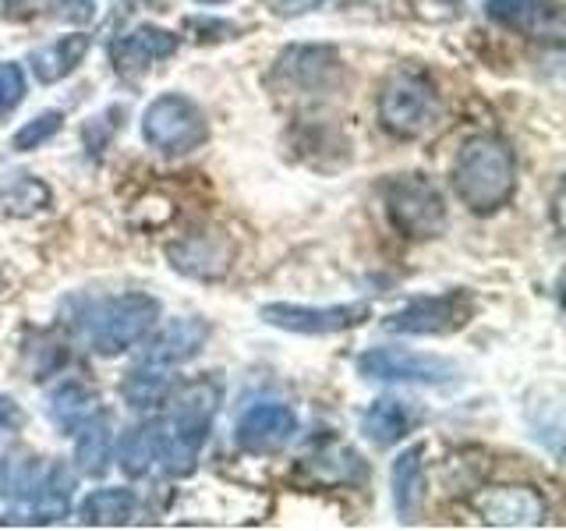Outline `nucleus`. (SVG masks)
<instances>
[{
	"instance_id": "nucleus-14",
	"label": "nucleus",
	"mask_w": 566,
	"mask_h": 531,
	"mask_svg": "<svg viewBox=\"0 0 566 531\" xmlns=\"http://www.w3.org/2000/svg\"><path fill=\"white\" fill-rule=\"evenodd\" d=\"M209 341V323L202 319H174L170 326L159 330L153 341L142 351V365H156V368H177L191 362Z\"/></svg>"
},
{
	"instance_id": "nucleus-9",
	"label": "nucleus",
	"mask_w": 566,
	"mask_h": 531,
	"mask_svg": "<svg viewBox=\"0 0 566 531\" xmlns=\"http://www.w3.org/2000/svg\"><path fill=\"white\" fill-rule=\"evenodd\" d=\"M262 323H270L276 330L287 333H305V336H326V333H344L361 326L365 319H371V305L365 301H350V305H291V301H276V305H262Z\"/></svg>"
},
{
	"instance_id": "nucleus-20",
	"label": "nucleus",
	"mask_w": 566,
	"mask_h": 531,
	"mask_svg": "<svg viewBox=\"0 0 566 531\" xmlns=\"http://www.w3.org/2000/svg\"><path fill=\"white\" fill-rule=\"evenodd\" d=\"M138 496L132 489H96L78 503V521L88 528H124L135 521Z\"/></svg>"
},
{
	"instance_id": "nucleus-3",
	"label": "nucleus",
	"mask_w": 566,
	"mask_h": 531,
	"mask_svg": "<svg viewBox=\"0 0 566 531\" xmlns=\"http://www.w3.org/2000/svg\"><path fill=\"white\" fill-rule=\"evenodd\" d=\"M159 319V301L153 294H117L85 301L78 312V330L85 344L103 358H114L135 347Z\"/></svg>"
},
{
	"instance_id": "nucleus-18",
	"label": "nucleus",
	"mask_w": 566,
	"mask_h": 531,
	"mask_svg": "<svg viewBox=\"0 0 566 531\" xmlns=\"http://www.w3.org/2000/svg\"><path fill=\"white\" fill-rule=\"evenodd\" d=\"M389 486H394V507L400 521H415L424 500V442L407 447L394 468H389Z\"/></svg>"
},
{
	"instance_id": "nucleus-16",
	"label": "nucleus",
	"mask_w": 566,
	"mask_h": 531,
	"mask_svg": "<svg viewBox=\"0 0 566 531\" xmlns=\"http://www.w3.org/2000/svg\"><path fill=\"white\" fill-rule=\"evenodd\" d=\"M114 418L111 412L96 407L78 429H75V460H78V471L85 478H103L106 468H111V447H114Z\"/></svg>"
},
{
	"instance_id": "nucleus-30",
	"label": "nucleus",
	"mask_w": 566,
	"mask_h": 531,
	"mask_svg": "<svg viewBox=\"0 0 566 531\" xmlns=\"http://www.w3.org/2000/svg\"><path fill=\"white\" fill-rule=\"evenodd\" d=\"M22 425H25V412L18 407V400L0 394V433H18Z\"/></svg>"
},
{
	"instance_id": "nucleus-28",
	"label": "nucleus",
	"mask_w": 566,
	"mask_h": 531,
	"mask_svg": "<svg viewBox=\"0 0 566 531\" xmlns=\"http://www.w3.org/2000/svg\"><path fill=\"white\" fill-rule=\"evenodd\" d=\"M120 117H124V106H106L103 114H96V117L82 128L85 146L93 149V153H103V149H106V142H111V138L120 132Z\"/></svg>"
},
{
	"instance_id": "nucleus-24",
	"label": "nucleus",
	"mask_w": 566,
	"mask_h": 531,
	"mask_svg": "<svg viewBox=\"0 0 566 531\" xmlns=\"http://www.w3.org/2000/svg\"><path fill=\"white\" fill-rule=\"evenodd\" d=\"M159 425L164 421H142V425H132L128 433H120L117 465L128 478H142L153 468L156 450H159Z\"/></svg>"
},
{
	"instance_id": "nucleus-31",
	"label": "nucleus",
	"mask_w": 566,
	"mask_h": 531,
	"mask_svg": "<svg viewBox=\"0 0 566 531\" xmlns=\"http://www.w3.org/2000/svg\"><path fill=\"white\" fill-rule=\"evenodd\" d=\"M0 4H4V8L14 14V11H25L29 4H35V0H0Z\"/></svg>"
},
{
	"instance_id": "nucleus-8",
	"label": "nucleus",
	"mask_w": 566,
	"mask_h": 531,
	"mask_svg": "<svg viewBox=\"0 0 566 531\" xmlns=\"http://www.w3.org/2000/svg\"><path fill=\"white\" fill-rule=\"evenodd\" d=\"M358 372L365 379L379 383H450L457 376V365L439 354H418L407 347H371L358 358Z\"/></svg>"
},
{
	"instance_id": "nucleus-1",
	"label": "nucleus",
	"mask_w": 566,
	"mask_h": 531,
	"mask_svg": "<svg viewBox=\"0 0 566 531\" xmlns=\"http://www.w3.org/2000/svg\"><path fill=\"white\" fill-rule=\"evenodd\" d=\"M453 191L471 212H495L513 199L517 188V159L500 135H474L453 159Z\"/></svg>"
},
{
	"instance_id": "nucleus-26",
	"label": "nucleus",
	"mask_w": 566,
	"mask_h": 531,
	"mask_svg": "<svg viewBox=\"0 0 566 531\" xmlns=\"http://www.w3.org/2000/svg\"><path fill=\"white\" fill-rule=\"evenodd\" d=\"M485 14L506 29H531L538 18V0H485Z\"/></svg>"
},
{
	"instance_id": "nucleus-13",
	"label": "nucleus",
	"mask_w": 566,
	"mask_h": 531,
	"mask_svg": "<svg viewBox=\"0 0 566 531\" xmlns=\"http://www.w3.org/2000/svg\"><path fill=\"white\" fill-rule=\"evenodd\" d=\"M177 46H181V40H177L174 32L156 29V25H138L111 46V64L117 75L135 79V75H146L149 64L174 58Z\"/></svg>"
},
{
	"instance_id": "nucleus-23",
	"label": "nucleus",
	"mask_w": 566,
	"mask_h": 531,
	"mask_svg": "<svg viewBox=\"0 0 566 531\" xmlns=\"http://www.w3.org/2000/svg\"><path fill=\"white\" fill-rule=\"evenodd\" d=\"M361 433H365V439L376 442V447H394V442H400L407 433H411V412H407L403 400L382 397L365 412Z\"/></svg>"
},
{
	"instance_id": "nucleus-19",
	"label": "nucleus",
	"mask_w": 566,
	"mask_h": 531,
	"mask_svg": "<svg viewBox=\"0 0 566 531\" xmlns=\"http://www.w3.org/2000/svg\"><path fill=\"white\" fill-rule=\"evenodd\" d=\"M276 64L301 88H323L340 75V58L329 46H291Z\"/></svg>"
},
{
	"instance_id": "nucleus-12",
	"label": "nucleus",
	"mask_w": 566,
	"mask_h": 531,
	"mask_svg": "<svg viewBox=\"0 0 566 531\" xmlns=\"http://www.w3.org/2000/svg\"><path fill=\"white\" fill-rule=\"evenodd\" d=\"M297 433V415L287 404L265 400L252 404L234 425V439L244 454H276L283 450Z\"/></svg>"
},
{
	"instance_id": "nucleus-27",
	"label": "nucleus",
	"mask_w": 566,
	"mask_h": 531,
	"mask_svg": "<svg viewBox=\"0 0 566 531\" xmlns=\"http://www.w3.org/2000/svg\"><path fill=\"white\" fill-rule=\"evenodd\" d=\"M22 100H25V71L14 61H0V124L18 111Z\"/></svg>"
},
{
	"instance_id": "nucleus-4",
	"label": "nucleus",
	"mask_w": 566,
	"mask_h": 531,
	"mask_svg": "<svg viewBox=\"0 0 566 531\" xmlns=\"http://www.w3.org/2000/svg\"><path fill=\"white\" fill-rule=\"evenodd\" d=\"M386 217L403 238L411 241H432L447 230V202L439 188L421 174H394L379 185Z\"/></svg>"
},
{
	"instance_id": "nucleus-7",
	"label": "nucleus",
	"mask_w": 566,
	"mask_h": 531,
	"mask_svg": "<svg viewBox=\"0 0 566 531\" xmlns=\"http://www.w3.org/2000/svg\"><path fill=\"white\" fill-rule=\"evenodd\" d=\"M474 315V294L471 291H442V294H424L411 298L400 312L386 319L389 333H407V336H439L468 326Z\"/></svg>"
},
{
	"instance_id": "nucleus-5",
	"label": "nucleus",
	"mask_w": 566,
	"mask_h": 531,
	"mask_svg": "<svg viewBox=\"0 0 566 531\" xmlns=\"http://www.w3.org/2000/svg\"><path fill=\"white\" fill-rule=\"evenodd\" d=\"M439 117V93L418 67H400L379 93V124L397 138H421Z\"/></svg>"
},
{
	"instance_id": "nucleus-10",
	"label": "nucleus",
	"mask_w": 566,
	"mask_h": 531,
	"mask_svg": "<svg viewBox=\"0 0 566 531\" xmlns=\"http://www.w3.org/2000/svg\"><path fill=\"white\" fill-rule=\"evenodd\" d=\"M471 510L492 528H538L548 518V503L531 486H489L471 496Z\"/></svg>"
},
{
	"instance_id": "nucleus-15",
	"label": "nucleus",
	"mask_w": 566,
	"mask_h": 531,
	"mask_svg": "<svg viewBox=\"0 0 566 531\" xmlns=\"http://www.w3.org/2000/svg\"><path fill=\"white\" fill-rule=\"evenodd\" d=\"M71 492H75V475H71V468L64 465V460H53V465H46L40 475V486H35L25 524L64 521L67 510H71Z\"/></svg>"
},
{
	"instance_id": "nucleus-32",
	"label": "nucleus",
	"mask_w": 566,
	"mask_h": 531,
	"mask_svg": "<svg viewBox=\"0 0 566 531\" xmlns=\"http://www.w3.org/2000/svg\"><path fill=\"white\" fill-rule=\"evenodd\" d=\"M138 8H164V0H132Z\"/></svg>"
},
{
	"instance_id": "nucleus-22",
	"label": "nucleus",
	"mask_w": 566,
	"mask_h": 531,
	"mask_svg": "<svg viewBox=\"0 0 566 531\" xmlns=\"http://www.w3.org/2000/svg\"><path fill=\"white\" fill-rule=\"evenodd\" d=\"M167 368L156 365H138L135 372H128V379L120 383V397L132 412H156V407L170 404L174 397V379L164 376Z\"/></svg>"
},
{
	"instance_id": "nucleus-17",
	"label": "nucleus",
	"mask_w": 566,
	"mask_h": 531,
	"mask_svg": "<svg viewBox=\"0 0 566 531\" xmlns=\"http://www.w3.org/2000/svg\"><path fill=\"white\" fill-rule=\"evenodd\" d=\"M88 46H93L88 32H71V35H64V40H57V43H46L40 50H32L29 53V67H32V75L40 79L43 85L64 82L67 75H75V71H78V64L85 61Z\"/></svg>"
},
{
	"instance_id": "nucleus-21",
	"label": "nucleus",
	"mask_w": 566,
	"mask_h": 531,
	"mask_svg": "<svg viewBox=\"0 0 566 531\" xmlns=\"http://www.w3.org/2000/svg\"><path fill=\"white\" fill-rule=\"evenodd\" d=\"M96 412V389L85 386L78 379H67L61 383L53 394L46 397V415L50 421L57 425L64 436H75L78 425Z\"/></svg>"
},
{
	"instance_id": "nucleus-29",
	"label": "nucleus",
	"mask_w": 566,
	"mask_h": 531,
	"mask_svg": "<svg viewBox=\"0 0 566 531\" xmlns=\"http://www.w3.org/2000/svg\"><path fill=\"white\" fill-rule=\"evenodd\" d=\"M53 8H57L53 14H57L61 22L88 25V22H93V18H96V4H93V0H57V4H53Z\"/></svg>"
},
{
	"instance_id": "nucleus-25",
	"label": "nucleus",
	"mask_w": 566,
	"mask_h": 531,
	"mask_svg": "<svg viewBox=\"0 0 566 531\" xmlns=\"http://www.w3.org/2000/svg\"><path fill=\"white\" fill-rule=\"evenodd\" d=\"M64 128V114L61 111H43L40 117H32L25 128H18L14 138H11V149L18 153H29V149H40L43 142H50Z\"/></svg>"
},
{
	"instance_id": "nucleus-34",
	"label": "nucleus",
	"mask_w": 566,
	"mask_h": 531,
	"mask_svg": "<svg viewBox=\"0 0 566 531\" xmlns=\"http://www.w3.org/2000/svg\"><path fill=\"white\" fill-rule=\"evenodd\" d=\"M199 4H227V0H199Z\"/></svg>"
},
{
	"instance_id": "nucleus-35",
	"label": "nucleus",
	"mask_w": 566,
	"mask_h": 531,
	"mask_svg": "<svg viewBox=\"0 0 566 531\" xmlns=\"http://www.w3.org/2000/svg\"><path fill=\"white\" fill-rule=\"evenodd\" d=\"M442 4H460V0H442Z\"/></svg>"
},
{
	"instance_id": "nucleus-6",
	"label": "nucleus",
	"mask_w": 566,
	"mask_h": 531,
	"mask_svg": "<svg viewBox=\"0 0 566 531\" xmlns=\"http://www.w3.org/2000/svg\"><path fill=\"white\" fill-rule=\"evenodd\" d=\"M142 138H146L149 149L164 156H185L206 146L209 121L202 114V106L188 100L185 93H164L142 114Z\"/></svg>"
},
{
	"instance_id": "nucleus-11",
	"label": "nucleus",
	"mask_w": 566,
	"mask_h": 531,
	"mask_svg": "<svg viewBox=\"0 0 566 531\" xmlns=\"http://www.w3.org/2000/svg\"><path fill=\"white\" fill-rule=\"evenodd\" d=\"M167 259L177 273L195 280H217L234 262V241H230L220 227L191 230L181 241L167 244Z\"/></svg>"
},
{
	"instance_id": "nucleus-33",
	"label": "nucleus",
	"mask_w": 566,
	"mask_h": 531,
	"mask_svg": "<svg viewBox=\"0 0 566 531\" xmlns=\"http://www.w3.org/2000/svg\"><path fill=\"white\" fill-rule=\"evenodd\" d=\"M0 492H4V460H0Z\"/></svg>"
},
{
	"instance_id": "nucleus-2",
	"label": "nucleus",
	"mask_w": 566,
	"mask_h": 531,
	"mask_svg": "<svg viewBox=\"0 0 566 531\" xmlns=\"http://www.w3.org/2000/svg\"><path fill=\"white\" fill-rule=\"evenodd\" d=\"M174 415L167 425H159V450L156 460L170 478H188L199 465V454L209 439L212 418L220 412L223 389L217 379H199L181 389H174Z\"/></svg>"
}]
</instances>
